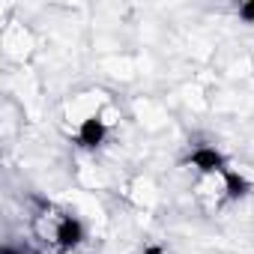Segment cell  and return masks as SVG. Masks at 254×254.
Returning <instances> with one entry per match:
<instances>
[{
	"label": "cell",
	"mask_w": 254,
	"mask_h": 254,
	"mask_svg": "<svg viewBox=\"0 0 254 254\" xmlns=\"http://www.w3.org/2000/svg\"><path fill=\"white\" fill-rule=\"evenodd\" d=\"M189 165L197 171V174H203V177H212V174H224L227 171V159H224V153L218 150V147H209V144H200V147H194L191 153H189Z\"/></svg>",
	"instance_id": "cell-1"
},
{
	"label": "cell",
	"mask_w": 254,
	"mask_h": 254,
	"mask_svg": "<svg viewBox=\"0 0 254 254\" xmlns=\"http://www.w3.org/2000/svg\"><path fill=\"white\" fill-rule=\"evenodd\" d=\"M105 138H108V126H105L102 117H87V120H81L78 132H75V141H78L81 150H96V147L105 144Z\"/></svg>",
	"instance_id": "cell-2"
},
{
	"label": "cell",
	"mask_w": 254,
	"mask_h": 254,
	"mask_svg": "<svg viewBox=\"0 0 254 254\" xmlns=\"http://www.w3.org/2000/svg\"><path fill=\"white\" fill-rule=\"evenodd\" d=\"M54 239H57V248H60V251L78 248L81 239H84V224H81V218H78V215H63V218L57 221V227H54Z\"/></svg>",
	"instance_id": "cell-3"
},
{
	"label": "cell",
	"mask_w": 254,
	"mask_h": 254,
	"mask_svg": "<svg viewBox=\"0 0 254 254\" xmlns=\"http://www.w3.org/2000/svg\"><path fill=\"white\" fill-rule=\"evenodd\" d=\"M221 183H224V194H227V200H242V197H248V191H251L248 177L239 174V171H233V168H227V171L221 174Z\"/></svg>",
	"instance_id": "cell-4"
},
{
	"label": "cell",
	"mask_w": 254,
	"mask_h": 254,
	"mask_svg": "<svg viewBox=\"0 0 254 254\" xmlns=\"http://www.w3.org/2000/svg\"><path fill=\"white\" fill-rule=\"evenodd\" d=\"M236 15H239L245 24H254V0H245V3H239Z\"/></svg>",
	"instance_id": "cell-5"
},
{
	"label": "cell",
	"mask_w": 254,
	"mask_h": 254,
	"mask_svg": "<svg viewBox=\"0 0 254 254\" xmlns=\"http://www.w3.org/2000/svg\"><path fill=\"white\" fill-rule=\"evenodd\" d=\"M3 254H21V251H18L15 245H3Z\"/></svg>",
	"instance_id": "cell-6"
}]
</instances>
